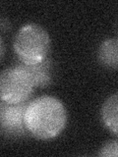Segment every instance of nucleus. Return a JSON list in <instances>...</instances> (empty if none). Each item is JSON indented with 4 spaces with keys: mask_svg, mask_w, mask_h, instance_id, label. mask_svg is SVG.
<instances>
[{
    "mask_svg": "<svg viewBox=\"0 0 118 157\" xmlns=\"http://www.w3.org/2000/svg\"><path fill=\"white\" fill-rule=\"evenodd\" d=\"M22 65L31 74L36 87L44 88L50 85L52 80V62L49 58L34 65Z\"/></svg>",
    "mask_w": 118,
    "mask_h": 157,
    "instance_id": "nucleus-6",
    "label": "nucleus"
},
{
    "mask_svg": "<svg viewBox=\"0 0 118 157\" xmlns=\"http://www.w3.org/2000/svg\"><path fill=\"white\" fill-rule=\"evenodd\" d=\"M97 59L102 66L118 68V38L111 37L103 40L97 50Z\"/></svg>",
    "mask_w": 118,
    "mask_h": 157,
    "instance_id": "nucleus-7",
    "label": "nucleus"
},
{
    "mask_svg": "<svg viewBox=\"0 0 118 157\" xmlns=\"http://www.w3.org/2000/svg\"><path fill=\"white\" fill-rule=\"evenodd\" d=\"M25 124L29 134L37 140L55 139L66 127V108L62 101L50 95L34 98L28 103Z\"/></svg>",
    "mask_w": 118,
    "mask_h": 157,
    "instance_id": "nucleus-1",
    "label": "nucleus"
},
{
    "mask_svg": "<svg viewBox=\"0 0 118 157\" xmlns=\"http://www.w3.org/2000/svg\"><path fill=\"white\" fill-rule=\"evenodd\" d=\"M100 118L106 129L118 136V92L113 93L103 102Z\"/></svg>",
    "mask_w": 118,
    "mask_h": 157,
    "instance_id": "nucleus-5",
    "label": "nucleus"
},
{
    "mask_svg": "<svg viewBox=\"0 0 118 157\" xmlns=\"http://www.w3.org/2000/svg\"><path fill=\"white\" fill-rule=\"evenodd\" d=\"M98 155L102 157L118 156V140L105 142L100 149Z\"/></svg>",
    "mask_w": 118,
    "mask_h": 157,
    "instance_id": "nucleus-8",
    "label": "nucleus"
},
{
    "mask_svg": "<svg viewBox=\"0 0 118 157\" xmlns=\"http://www.w3.org/2000/svg\"><path fill=\"white\" fill-rule=\"evenodd\" d=\"M6 24H8V21H7V20H5L4 18H2L1 19V24H0L2 32H5L6 29H9V25H6Z\"/></svg>",
    "mask_w": 118,
    "mask_h": 157,
    "instance_id": "nucleus-9",
    "label": "nucleus"
},
{
    "mask_svg": "<svg viewBox=\"0 0 118 157\" xmlns=\"http://www.w3.org/2000/svg\"><path fill=\"white\" fill-rule=\"evenodd\" d=\"M14 51L24 65H34L47 59L50 50V36L46 29L30 23L20 28L14 37Z\"/></svg>",
    "mask_w": 118,
    "mask_h": 157,
    "instance_id": "nucleus-2",
    "label": "nucleus"
},
{
    "mask_svg": "<svg viewBox=\"0 0 118 157\" xmlns=\"http://www.w3.org/2000/svg\"><path fill=\"white\" fill-rule=\"evenodd\" d=\"M28 102L11 104L5 101L0 103V126L1 134L6 137H22L29 132L25 124V112Z\"/></svg>",
    "mask_w": 118,
    "mask_h": 157,
    "instance_id": "nucleus-4",
    "label": "nucleus"
},
{
    "mask_svg": "<svg viewBox=\"0 0 118 157\" xmlns=\"http://www.w3.org/2000/svg\"><path fill=\"white\" fill-rule=\"evenodd\" d=\"M36 88L31 74L22 64L2 71L0 76L1 101L11 104L28 102Z\"/></svg>",
    "mask_w": 118,
    "mask_h": 157,
    "instance_id": "nucleus-3",
    "label": "nucleus"
},
{
    "mask_svg": "<svg viewBox=\"0 0 118 157\" xmlns=\"http://www.w3.org/2000/svg\"><path fill=\"white\" fill-rule=\"evenodd\" d=\"M4 56V42H3V39L1 38V57L3 58Z\"/></svg>",
    "mask_w": 118,
    "mask_h": 157,
    "instance_id": "nucleus-10",
    "label": "nucleus"
}]
</instances>
